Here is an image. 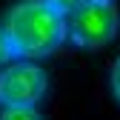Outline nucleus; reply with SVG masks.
<instances>
[{"label": "nucleus", "mask_w": 120, "mask_h": 120, "mask_svg": "<svg viewBox=\"0 0 120 120\" xmlns=\"http://www.w3.org/2000/svg\"><path fill=\"white\" fill-rule=\"evenodd\" d=\"M3 32L17 60H40L69 40V11L54 0H17L3 17Z\"/></svg>", "instance_id": "obj_1"}, {"label": "nucleus", "mask_w": 120, "mask_h": 120, "mask_svg": "<svg viewBox=\"0 0 120 120\" xmlns=\"http://www.w3.org/2000/svg\"><path fill=\"white\" fill-rule=\"evenodd\" d=\"M120 34V11L114 3H100V0H83V3L69 11V40L77 49L97 52Z\"/></svg>", "instance_id": "obj_2"}, {"label": "nucleus", "mask_w": 120, "mask_h": 120, "mask_svg": "<svg viewBox=\"0 0 120 120\" xmlns=\"http://www.w3.org/2000/svg\"><path fill=\"white\" fill-rule=\"evenodd\" d=\"M49 92V74L34 60H11L0 71V103L9 106H37Z\"/></svg>", "instance_id": "obj_3"}, {"label": "nucleus", "mask_w": 120, "mask_h": 120, "mask_svg": "<svg viewBox=\"0 0 120 120\" xmlns=\"http://www.w3.org/2000/svg\"><path fill=\"white\" fill-rule=\"evenodd\" d=\"M0 120H43V114L37 112V106H9L3 109Z\"/></svg>", "instance_id": "obj_4"}, {"label": "nucleus", "mask_w": 120, "mask_h": 120, "mask_svg": "<svg viewBox=\"0 0 120 120\" xmlns=\"http://www.w3.org/2000/svg\"><path fill=\"white\" fill-rule=\"evenodd\" d=\"M109 86H112L114 100L120 103V54L114 57V63H112V69H109Z\"/></svg>", "instance_id": "obj_5"}, {"label": "nucleus", "mask_w": 120, "mask_h": 120, "mask_svg": "<svg viewBox=\"0 0 120 120\" xmlns=\"http://www.w3.org/2000/svg\"><path fill=\"white\" fill-rule=\"evenodd\" d=\"M11 57H14L11 43H9V37H6V32H3V26H0V66L11 63Z\"/></svg>", "instance_id": "obj_6"}, {"label": "nucleus", "mask_w": 120, "mask_h": 120, "mask_svg": "<svg viewBox=\"0 0 120 120\" xmlns=\"http://www.w3.org/2000/svg\"><path fill=\"white\" fill-rule=\"evenodd\" d=\"M54 3H57L60 9H66V11H74V9L83 3V0H54Z\"/></svg>", "instance_id": "obj_7"}, {"label": "nucleus", "mask_w": 120, "mask_h": 120, "mask_svg": "<svg viewBox=\"0 0 120 120\" xmlns=\"http://www.w3.org/2000/svg\"><path fill=\"white\" fill-rule=\"evenodd\" d=\"M100 3H114V0H100Z\"/></svg>", "instance_id": "obj_8"}]
</instances>
